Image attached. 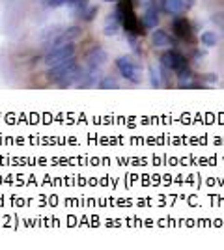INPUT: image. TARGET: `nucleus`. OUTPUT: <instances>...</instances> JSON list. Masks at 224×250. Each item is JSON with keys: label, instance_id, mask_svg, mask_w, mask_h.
Masks as SVG:
<instances>
[{"label": "nucleus", "instance_id": "f257e3e1", "mask_svg": "<svg viewBox=\"0 0 224 250\" xmlns=\"http://www.w3.org/2000/svg\"><path fill=\"white\" fill-rule=\"evenodd\" d=\"M82 75H84V69L77 63V58H71L67 62H62L47 69L49 83L56 84L60 88H71L75 84H79L81 79H82Z\"/></svg>", "mask_w": 224, "mask_h": 250}, {"label": "nucleus", "instance_id": "f03ea898", "mask_svg": "<svg viewBox=\"0 0 224 250\" xmlns=\"http://www.w3.org/2000/svg\"><path fill=\"white\" fill-rule=\"evenodd\" d=\"M118 17H120V22H122V28L127 32L129 36L133 38H139L142 36V30H144V24L139 21L137 13H135V2L133 0H118Z\"/></svg>", "mask_w": 224, "mask_h": 250}, {"label": "nucleus", "instance_id": "7ed1b4c3", "mask_svg": "<svg viewBox=\"0 0 224 250\" xmlns=\"http://www.w3.org/2000/svg\"><path fill=\"white\" fill-rule=\"evenodd\" d=\"M75 54H77L75 43L53 45L49 51L45 52V56H43V63H45V67L49 69V67H54V65H58V63L67 62V60L75 58Z\"/></svg>", "mask_w": 224, "mask_h": 250}, {"label": "nucleus", "instance_id": "20e7f679", "mask_svg": "<svg viewBox=\"0 0 224 250\" xmlns=\"http://www.w3.org/2000/svg\"><path fill=\"white\" fill-rule=\"evenodd\" d=\"M116 67L120 75L123 79H127L129 83L139 84L142 81V71H140V65L131 56H120L116 60Z\"/></svg>", "mask_w": 224, "mask_h": 250}, {"label": "nucleus", "instance_id": "39448f33", "mask_svg": "<svg viewBox=\"0 0 224 250\" xmlns=\"http://www.w3.org/2000/svg\"><path fill=\"white\" fill-rule=\"evenodd\" d=\"M161 65L164 67V69H168V71H182L183 67H187L189 62H187V58L183 56L180 51H164L161 54Z\"/></svg>", "mask_w": 224, "mask_h": 250}, {"label": "nucleus", "instance_id": "423d86ee", "mask_svg": "<svg viewBox=\"0 0 224 250\" xmlns=\"http://www.w3.org/2000/svg\"><path fill=\"white\" fill-rule=\"evenodd\" d=\"M172 32H174V36L176 38H180V40H185V42H192L194 40V36H192V26L189 19L187 17H182V15H176L174 19H172Z\"/></svg>", "mask_w": 224, "mask_h": 250}, {"label": "nucleus", "instance_id": "0eeeda50", "mask_svg": "<svg viewBox=\"0 0 224 250\" xmlns=\"http://www.w3.org/2000/svg\"><path fill=\"white\" fill-rule=\"evenodd\" d=\"M108 60V54L105 49H101V47H94L92 51L88 52V56H86V69H97V71H101V67L107 63Z\"/></svg>", "mask_w": 224, "mask_h": 250}, {"label": "nucleus", "instance_id": "6e6552de", "mask_svg": "<svg viewBox=\"0 0 224 250\" xmlns=\"http://www.w3.org/2000/svg\"><path fill=\"white\" fill-rule=\"evenodd\" d=\"M144 15H142V24L144 28H157L159 24V8H157V2L155 0H148L144 4Z\"/></svg>", "mask_w": 224, "mask_h": 250}, {"label": "nucleus", "instance_id": "1a4fd4ad", "mask_svg": "<svg viewBox=\"0 0 224 250\" xmlns=\"http://www.w3.org/2000/svg\"><path fill=\"white\" fill-rule=\"evenodd\" d=\"M189 0H161V8L163 11H166L168 15H182L183 11L187 10Z\"/></svg>", "mask_w": 224, "mask_h": 250}, {"label": "nucleus", "instance_id": "9d476101", "mask_svg": "<svg viewBox=\"0 0 224 250\" xmlns=\"http://www.w3.org/2000/svg\"><path fill=\"white\" fill-rule=\"evenodd\" d=\"M122 28V22H120V17H118V13H108L105 22H103V34L105 36H116L118 32Z\"/></svg>", "mask_w": 224, "mask_h": 250}, {"label": "nucleus", "instance_id": "9b49d317", "mask_svg": "<svg viewBox=\"0 0 224 250\" xmlns=\"http://www.w3.org/2000/svg\"><path fill=\"white\" fill-rule=\"evenodd\" d=\"M81 32H82V30H81V26H69V28H65V30L62 32V34H60L56 40H54L53 45H65V43H73L75 40L81 36ZM53 45H51V47H53Z\"/></svg>", "mask_w": 224, "mask_h": 250}, {"label": "nucleus", "instance_id": "f8f14e48", "mask_svg": "<svg viewBox=\"0 0 224 250\" xmlns=\"http://www.w3.org/2000/svg\"><path fill=\"white\" fill-rule=\"evenodd\" d=\"M151 43L157 47V49H168L172 47V38L164 30H153L151 32Z\"/></svg>", "mask_w": 224, "mask_h": 250}, {"label": "nucleus", "instance_id": "ddd939ff", "mask_svg": "<svg viewBox=\"0 0 224 250\" xmlns=\"http://www.w3.org/2000/svg\"><path fill=\"white\" fill-rule=\"evenodd\" d=\"M97 88H101V90H112V88H120V84L112 77H103L99 81V84H97Z\"/></svg>", "mask_w": 224, "mask_h": 250}, {"label": "nucleus", "instance_id": "4468645a", "mask_svg": "<svg viewBox=\"0 0 224 250\" xmlns=\"http://www.w3.org/2000/svg\"><path fill=\"white\" fill-rule=\"evenodd\" d=\"M200 40H202V43L205 45V47H215L217 42H219V38H217V34H215V32H204Z\"/></svg>", "mask_w": 224, "mask_h": 250}, {"label": "nucleus", "instance_id": "2eb2a0df", "mask_svg": "<svg viewBox=\"0 0 224 250\" xmlns=\"http://www.w3.org/2000/svg\"><path fill=\"white\" fill-rule=\"evenodd\" d=\"M149 79H151V86H153V88H159L161 86V73L155 65H151V67H149Z\"/></svg>", "mask_w": 224, "mask_h": 250}, {"label": "nucleus", "instance_id": "dca6fc26", "mask_svg": "<svg viewBox=\"0 0 224 250\" xmlns=\"http://www.w3.org/2000/svg\"><path fill=\"white\" fill-rule=\"evenodd\" d=\"M71 6H75V11H77V15H81V17H82V13L88 10V0H75Z\"/></svg>", "mask_w": 224, "mask_h": 250}, {"label": "nucleus", "instance_id": "f3484780", "mask_svg": "<svg viewBox=\"0 0 224 250\" xmlns=\"http://www.w3.org/2000/svg\"><path fill=\"white\" fill-rule=\"evenodd\" d=\"M75 0H45L49 8H60V6H71Z\"/></svg>", "mask_w": 224, "mask_h": 250}, {"label": "nucleus", "instance_id": "a211bd4d", "mask_svg": "<svg viewBox=\"0 0 224 250\" xmlns=\"http://www.w3.org/2000/svg\"><path fill=\"white\" fill-rule=\"evenodd\" d=\"M97 11H99V6H92V8H88V10L82 13V19L84 21H94L96 19V15H97Z\"/></svg>", "mask_w": 224, "mask_h": 250}, {"label": "nucleus", "instance_id": "6ab92c4d", "mask_svg": "<svg viewBox=\"0 0 224 250\" xmlns=\"http://www.w3.org/2000/svg\"><path fill=\"white\" fill-rule=\"evenodd\" d=\"M133 2H135V6H137V4H140V6H142V4H146L148 0H133Z\"/></svg>", "mask_w": 224, "mask_h": 250}, {"label": "nucleus", "instance_id": "aec40b11", "mask_svg": "<svg viewBox=\"0 0 224 250\" xmlns=\"http://www.w3.org/2000/svg\"><path fill=\"white\" fill-rule=\"evenodd\" d=\"M103 2H118V0H103Z\"/></svg>", "mask_w": 224, "mask_h": 250}]
</instances>
